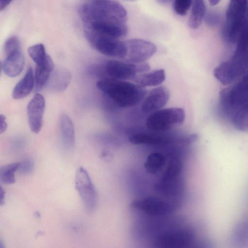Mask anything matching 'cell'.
Here are the masks:
<instances>
[{
    "label": "cell",
    "instance_id": "cell-1",
    "mask_svg": "<svg viewBox=\"0 0 248 248\" xmlns=\"http://www.w3.org/2000/svg\"><path fill=\"white\" fill-rule=\"evenodd\" d=\"M218 103L221 114L235 129L248 132V74L223 89Z\"/></svg>",
    "mask_w": 248,
    "mask_h": 248
},
{
    "label": "cell",
    "instance_id": "cell-2",
    "mask_svg": "<svg viewBox=\"0 0 248 248\" xmlns=\"http://www.w3.org/2000/svg\"><path fill=\"white\" fill-rule=\"evenodd\" d=\"M97 88L115 105L122 108L136 105L144 98V87L122 80L102 78L96 83Z\"/></svg>",
    "mask_w": 248,
    "mask_h": 248
},
{
    "label": "cell",
    "instance_id": "cell-3",
    "mask_svg": "<svg viewBox=\"0 0 248 248\" xmlns=\"http://www.w3.org/2000/svg\"><path fill=\"white\" fill-rule=\"evenodd\" d=\"M79 14L87 25L94 22L125 23L127 13L119 2L112 0H93L79 8Z\"/></svg>",
    "mask_w": 248,
    "mask_h": 248
},
{
    "label": "cell",
    "instance_id": "cell-4",
    "mask_svg": "<svg viewBox=\"0 0 248 248\" xmlns=\"http://www.w3.org/2000/svg\"><path fill=\"white\" fill-rule=\"evenodd\" d=\"M150 68L149 64L145 62L134 63L127 61L109 60L103 65L92 66L89 71L93 74L102 77V78L123 80L133 79L137 74L148 71Z\"/></svg>",
    "mask_w": 248,
    "mask_h": 248
},
{
    "label": "cell",
    "instance_id": "cell-5",
    "mask_svg": "<svg viewBox=\"0 0 248 248\" xmlns=\"http://www.w3.org/2000/svg\"><path fill=\"white\" fill-rule=\"evenodd\" d=\"M248 0H230L226 15L223 36L229 43H236L243 29L247 24L246 13Z\"/></svg>",
    "mask_w": 248,
    "mask_h": 248
},
{
    "label": "cell",
    "instance_id": "cell-6",
    "mask_svg": "<svg viewBox=\"0 0 248 248\" xmlns=\"http://www.w3.org/2000/svg\"><path fill=\"white\" fill-rule=\"evenodd\" d=\"M185 118V111L181 108L161 109L152 112L147 117L146 125L151 131L165 132L183 123Z\"/></svg>",
    "mask_w": 248,
    "mask_h": 248
},
{
    "label": "cell",
    "instance_id": "cell-7",
    "mask_svg": "<svg viewBox=\"0 0 248 248\" xmlns=\"http://www.w3.org/2000/svg\"><path fill=\"white\" fill-rule=\"evenodd\" d=\"M86 37L91 45L100 53L111 57L124 59L127 47L125 41L101 34L91 30L85 31Z\"/></svg>",
    "mask_w": 248,
    "mask_h": 248
},
{
    "label": "cell",
    "instance_id": "cell-8",
    "mask_svg": "<svg viewBox=\"0 0 248 248\" xmlns=\"http://www.w3.org/2000/svg\"><path fill=\"white\" fill-rule=\"evenodd\" d=\"M75 181L76 189L85 209L88 212H93L97 205V193L89 173L84 168L80 167L78 170Z\"/></svg>",
    "mask_w": 248,
    "mask_h": 248
},
{
    "label": "cell",
    "instance_id": "cell-9",
    "mask_svg": "<svg viewBox=\"0 0 248 248\" xmlns=\"http://www.w3.org/2000/svg\"><path fill=\"white\" fill-rule=\"evenodd\" d=\"M127 53L124 59L129 62L137 63L144 62L156 51L153 43L141 39H131L125 41Z\"/></svg>",
    "mask_w": 248,
    "mask_h": 248
},
{
    "label": "cell",
    "instance_id": "cell-10",
    "mask_svg": "<svg viewBox=\"0 0 248 248\" xmlns=\"http://www.w3.org/2000/svg\"><path fill=\"white\" fill-rule=\"evenodd\" d=\"M130 205L133 209L142 211L146 215L154 217L170 214L174 207L170 203L154 197L135 200Z\"/></svg>",
    "mask_w": 248,
    "mask_h": 248
},
{
    "label": "cell",
    "instance_id": "cell-11",
    "mask_svg": "<svg viewBox=\"0 0 248 248\" xmlns=\"http://www.w3.org/2000/svg\"><path fill=\"white\" fill-rule=\"evenodd\" d=\"M45 108V100L40 93H36L29 102L27 107L29 124L31 130L38 133L42 127Z\"/></svg>",
    "mask_w": 248,
    "mask_h": 248
},
{
    "label": "cell",
    "instance_id": "cell-12",
    "mask_svg": "<svg viewBox=\"0 0 248 248\" xmlns=\"http://www.w3.org/2000/svg\"><path fill=\"white\" fill-rule=\"evenodd\" d=\"M170 97L168 90L160 86L151 90L141 105V110L144 113H152L165 106Z\"/></svg>",
    "mask_w": 248,
    "mask_h": 248
},
{
    "label": "cell",
    "instance_id": "cell-13",
    "mask_svg": "<svg viewBox=\"0 0 248 248\" xmlns=\"http://www.w3.org/2000/svg\"><path fill=\"white\" fill-rule=\"evenodd\" d=\"M87 25L88 29L117 39L125 36L128 31L125 23L94 22Z\"/></svg>",
    "mask_w": 248,
    "mask_h": 248
},
{
    "label": "cell",
    "instance_id": "cell-14",
    "mask_svg": "<svg viewBox=\"0 0 248 248\" xmlns=\"http://www.w3.org/2000/svg\"><path fill=\"white\" fill-rule=\"evenodd\" d=\"M24 64L25 57L21 50L6 56L2 64V69L7 76L14 78L21 73Z\"/></svg>",
    "mask_w": 248,
    "mask_h": 248
},
{
    "label": "cell",
    "instance_id": "cell-15",
    "mask_svg": "<svg viewBox=\"0 0 248 248\" xmlns=\"http://www.w3.org/2000/svg\"><path fill=\"white\" fill-rule=\"evenodd\" d=\"M129 141L136 145L164 146L172 142V139L168 136L159 133H141L131 136Z\"/></svg>",
    "mask_w": 248,
    "mask_h": 248
},
{
    "label": "cell",
    "instance_id": "cell-16",
    "mask_svg": "<svg viewBox=\"0 0 248 248\" xmlns=\"http://www.w3.org/2000/svg\"><path fill=\"white\" fill-rule=\"evenodd\" d=\"M60 127L62 144L67 150H72L75 146V129L70 118L65 114L60 117Z\"/></svg>",
    "mask_w": 248,
    "mask_h": 248
},
{
    "label": "cell",
    "instance_id": "cell-17",
    "mask_svg": "<svg viewBox=\"0 0 248 248\" xmlns=\"http://www.w3.org/2000/svg\"><path fill=\"white\" fill-rule=\"evenodd\" d=\"M71 77L70 72L66 69L60 68L53 70L46 85L54 92H62L69 85Z\"/></svg>",
    "mask_w": 248,
    "mask_h": 248
},
{
    "label": "cell",
    "instance_id": "cell-18",
    "mask_svg": "<svg viewBox=\"0 0 248 248\" xmlns=\"http://www.w3.org/2000/svg\"><path fill=\"white\" fill-rule=\"evenodd\" d=\"M54 69V63L49 55L42 63L36 65L34 71V91L37 92L46 85Z\"/></svg>",
    "mask_w": 248,
    "mask_h": 248
},
{
    "label": "cell",
    "instance_id": "cell-19",
    "mask_svg": "<svg viewBox=\"0 0 248 248\" xmlns=\"http://www.w3.org/2000/svg\"><path fill=\"white\" fill-rule=\"evenodd\" d=\"M34 75L31 67L28 68L24 77L15 86L12 93L15 99H20L28 95L34 89Z\"/></svg>",
    "mask_w": 248,
    "mask_h": 248
},
{
    "label": "cell",
    "instance_id": "cell-20",
    "mask_svg": "<svg viewBox=\"0 0 248 248\" xmlns=\"http://www.w3.org/2000/svg\"><path fill=\"white\" fill-rule=\"evenodd\" d=\"M165 71L162 69H159L137 75L133 79L136 84L145 87L157 86L165 80Z\"/></svg>",
    "mask_w": 248,
    "mask_h": 248
},
{
    "label": "cell",
    "instance_id": "cell-21",
    "mask_svg": "<svg viewBox=\"0 0 248 248\" xmlns=\"http://www.w3.org/2000/svg\"><path fill=\"white\" fill-rule=\"evenodd\" d=\"M188 24L192 29H197L201 25L206 13L204 0H192Z\"/></svg>",
    "mask_w": 248,
    "mask_h": 248
},
{
    "label": "cell",
    "instance_id": "cell-22",
    "mask_svg": "<svg viewBox=\"0 0 248 248\" xmlns=\"http://www.w3.org/2000/svg\"><path fill=\"white\" fill-rule=\"evenodd\" d=\"M166 164L164 155L158 152L150 154L146 158L144 164L146 170L151 174H156L160 172Z\"/></svg>",
    "mask_w": 248,
    "mask_h": 248
},
{
    "label": "cell",
    "instance_id": "cell-23",
    "mask_svg": "<svg viewBox=\"0 0 248 248\" xmlns=\"http://www.w3.org/2000/svg\"><path fill=\"white\" fill-rule=\"evenodd\" d=\"M20 163H10L3 165L0 168V181L5 185L15 183V173L17 171Z\"/></svg>",
    "mask_w": 248,
    "mask_h": 248
},
{
    "label": "cell",
    "instance_id": "cell-24",
    "mask_svg": "<svg viewBox=\"0 0 248 248\" xmlns=\"http://www.w3.org/2000/svg\"><path fill=\"white\" fill-rule=\"evenodd\" d=\"M28 53L36 65L44 62L48 55L46 52L45 46L42 44L31 46L28 49Z\"/></svg>",
    "mask_w": 248,
    "mask_h": 248
},
{
    "label": "cell",
    "instance_id": "cell-25",
    "mask_svg": "<svg viewBox=\"0 0 248 248\" xmlns=\"http://www.w3.org/2000/svg\"><path fill=\"white\" fill-rule=\"evenodd\" d=\"M21 45L18 38L15 36L9 37L4 44V51L6 56L21 50Z\"/></svg>",
    "mask_w": 248,
    "mask_h": 248
},
{
    "label": "cell",
    "instance_id": "cell-26",
    "mask_svg": "<svg viewBox=\"0 0 248 248\" xmlns=\"http://www.w3.org/2000/svg\"><path fill=\"white\" fill-rule=\"evenodd\" d=\"M192 0H174L173 8L175 13L179 16L186 15L191 6Z\"/></svg>",
    "mask_w": 248,
    "mask_h": 248
},
{
    "label": "cell",
    "instance_id": "cell-27",
    "mask_svg": "<svg viewBox=\"0 0 248 248\" xmlns=\"http://www.w3.org/2000/svg\"><path fill=\"white\" fill-rule=\"evenodd\" d=\"M34 166L33 161L30 159H26L20 162L17 171L22 174H28L33 170Z\"/></svg>",
    "mask_w": 248,
    "mask_h": 248
},
{
    "label": "cell",
    "instance_id": "cell-28",
    "mask_svg": "<svg viewBox=\"0 0 248 248\" xmlns=\"http://www.w3.org/2000/svg\"><path fill=\"white\" fill-rule=\"evenodd\" d=\"M204 17L206 23L209 25H214L219 20L218 16L213 13H208Z\"/></svg>",
    "mask_w": 248,
    "mask_h": 248
},
{
    "label": "cell",
    "instance_id": "cell-29",
    "mask_svg": "<svg viewBox=\"0 0 248 248\" xmlns=\"http://www.w3.org/2000/svg\"><path fill=\"white\" fill-rule=\"evenodd\" d=\"M7 127L6 117L4 115L1 114L0 116V133H4L7 129Z\"/></svg>",
    "mask_w": 248,
    "mask_h": 248
},
{
    "label": "cell",
    "instance_id": "cell-30",
    "mask_svg": "<svg viewBox=\"0 0 248 248\" xmlns=\"http://www.w3.org/2000/svg\"><path fill=\"white\" fill-rule=\"evenodd\" d=\"M13 0H0V10H4Z\"/></svg>",
    "mask_w": 248,
    "mask_h": 248
},
{
    "label": "cell",
    "instance_id": "cell-31",
    "mask_svg": "<svg viewBox=\"0 0 248 248\" xmlns=\"http://www.w3.org/2000/svg\"><path fill=\"white\" fill-rule=\"evenodd\" d=\"M5 201V191L3 188L0 187V205L2 206L4 204Z\"/></svg>",
    "mask_w": 248,
    "mask_h": 248
},
{
    "label": "cell",
    "instance_id": "cell-32",
    "mask_svg": "<svg viewBox=\"0 0 248 248\" xmlns=\"http://www.w3.org/2000/svg\"><path fill=\"white\" fill-rule=\"evenodd\" d=\"M158 3L163 5H166L170 3L172 0H156Z\"/></svg>",
    "mask_w": 248,
    "mask_h": 248
},
{
    "label": "cell",
    "instance_id": "cell-33",
    "mask_svg": "<svg viewBox=\"0 0 248 248\" xmlns=\"http://www.w3.org/2000/svg\"><path fill=\"white\" fill-rule=\"evenodd\" d=\"M220 0H208L210 4L214 6L217 4Z\"/></svg>",
    "mask_w": 248,
    "mask_h": 248
},
{
    "label": "cell",
    "instance_id": "cell-34",
    "mask_svg": "<svg viewBox=\"0 0 248 248\" xmlns=\"http://www.w3.org/2000/svg\"><path fill=\"white\" fill-rule=\"evenodd\" d=\"M247 12H248V9H247Z\"/></svg>",
    "mask_w": 248,
    "mask_h": 248
}]
</instances>
